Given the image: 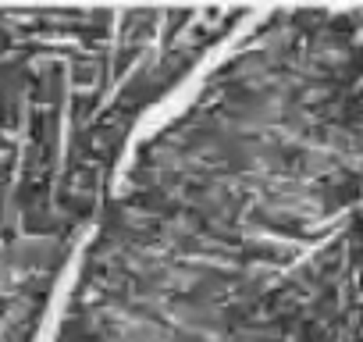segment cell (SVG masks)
Listing matches in <instances>:
<instances>
[{"mask_svg":"<svg viewBox=\"0 0 363 342\" xmlns=\"http://www.w3.org/2000/svg\"><path fill=\"white\" fill-rule=\"evenodd\" d=\"M359 11H250L132 139L47 342H359Z\"/></svg>","mask_w":363,"mask_h":342,"instance_id":"6da1fadb","label":"cell"},{"mask_svg":"<svg viewBox=\"0 0 363 342\" xmlns=\"http://www.w3.org/2000/svg\"><path fill=\"white\" fill-rule=\"evenodd\" d=\"M250 11L0 0V342H47L132 139Z\"/></svg>","mask_w":363,"mask_h":342,"instance_id":"7a4b0ae2","label":"cell"}]
</instances>
